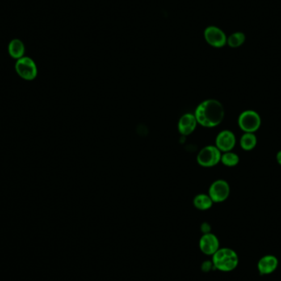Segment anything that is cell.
<instances>
[{
	"label": "cell",
	"instance_id": "52a82bcc",
	"mask_svg": "<svg viewBox=\"0 0 281 281\" xmlns=\"http://www.w3.org/2000/svg\"><path fill=\"white\" fill-rule=\"evenodd\" d=\"M230 194V188L228 182L223 179H218L209 189V196L213 202L220 203L224 202Z\"/></svg>",
	"mask_w": 281,
	"mask_h": 281
},
{
	"label": "cell",
	"instance_id": "9c48e42d",
	"mask_svg": "<svg viewBox=\"0 0 281 281\" xmlns=\"http://www.w3.org/2000/svg\"><path fill=\"white\" fill-rule=\"evenodd\" d=\"M236 144V137L233 132L229 130H224L218 134L215 139V147L220 152H231Z\"/></svg>",
	"mask_w": 281,
	"mask_h": 281
},
{
	"label": "cell",
	"instance_id": "7a4b0ae2",
	"mask_svg": "<svg viewBox=\"0 0 281 281\" xmlns=\"http://www.w3.org/2000/svg\"><path fill=\"white\" fill-rule=\"evenodd\" d=\"M214 268L222 272H230L237 268L240 259L237 253L229 248H220L212 255Z\"/></svg>",
	"mask_w": 281,
	"mask_h": 281
},
{
	"label": "cell",
	"instance_id": "7c38bea8",
	"mask_svg": "<svg viewBox=\"0 0 281 281\" xmlns=\"http://www.w3.org/2000/svg\"><path fill=\"white\" fill-rule=\"evenodd\" d=\"M8 51L9 55L13 59L19 60L21 58L24 57L25 51H26L24 43L19 39H14L9 42Z\"/></svg>",
	"mask_w": 281,
	"mask_h": 281
},
{
	"label": "cell",
	"instance_id": "e0dca14e",
	"mask_svg": "<svg viewBox=\"0 0 281 281\" xmlns=\"http://www.w3.org/2000/svg\"><path fill=\"white\" fill-rule=\"evenodd\" d=\"M211 268H214L212 261H204V263L202 264V270H204V271H207H207L211 270Z\"/></svg>",
	"mask_w": 281,
	"mask_h": 281
},
{
	"label": "cell",
	"instance_id": "ac0fdd59",
	"mask_svg": "<svg viewBox=\"0 0 281 281\" xmlns=\"http://www.w3.org/2000/svg\"><path fill=\"white\" fill-rule=\"evenodd\" d=\"M277 162L279 163V165H281V151H279L276 155Z\"/></svg>",
	"mask_w": 281,
	"mask_h": 281
},
{
	"label": "cell",
	"instance_id": "2e32d148",
	"mask_svg": "<svg viewBox=\"0 0 281 281\" xmlns=\"http://www.w3.org/2000/svg\"><path fill=\"white\" fill-rule=\"evenodd\" d=\"M220 161L225 166L233 167V166L237 165L239 162H240V157H239L237 154L233 153V152H224V154L221 156Z\"/></svg>",
	"mask_w": 281,
	"mask_h": 281
},
{
	"label": "cell",
	"instance_id": "30bf717a",
	"mask_svg": "<svg viewBox=\"0 0 281 281\" xmlns=\"http://www.w3.org/2000/svg\"><path fill=\"white\" fill-rule=\"evenodd\" d=\"M279 265V261L274 255H266L260 258L257 262V270L261 275L274 272Z\"/></svg>",
	"mask_w": 281,
	"mask_h": 281
},
{
	"label": "cell",
	"instance_id": "8992f818",
	"mask_svg": "<svg viewBox=\"0 0 281 281\" xmlns=\"http://www.w3.org/2000/svg\"><path fill=\"white\" fill-rule=\"evenodd\" d=\"M226 34L220 27L209 26L204 31V39L214 48H222L227 44Z\"/></svg>",
	"mask_w": 281,
	"mask_h": 281
},
{
	"label": "cell",
	"instance_id": "5bb4252c",
	"mask_svg": "<svg viewBox=\"0 0 281 281\" xmlns=\"http://www.w3.org/2000/svg\"><path fill=\"white\" fill-rule=\"evenodd\" d=\"M257 138L252 132H245L240 139V146L244 151H252L257 146Z\"/></svg>",
	"mask_w": 281,
	"mask_h": 281
},
{
	"label": "cell",
	"instance_id": "6da1fadb",
	"mask_svg": "<svg viewBox=\"0 0 281 281\" xmlns=\"http://www.w3.org/2000/svg\"><path fill=\"white\" fill-rule=\"evenodd\" d=\"M194 115L198 123L203 127H216L224 119V107L220 101L213 99L207 100L197 107Z\"/></svg>",
	"mask_w": 281,
	"mask_h": 281
},
{
	"label": "cell",
	"instance_id": "3957f363",
	"mask_svg": "<svg viewBox=\"0 0 281 281\" xmlns=\"http://www.w3.org/2000/svg\"><path fill=\"white\" fill-rule=\"evenodd\" d=\"M221 152L215 146H207L198 153L197 161L202 167H213L221 160Z\"/></svg>",
	"mask_w": 281,
	"mask_h": 281
},
{
	"label": "cell",
	"instance_id": "5b68a950",
	"mask_svg": "<svg viewBox=\"0 0 281 281\" xmlns=\"http://www.w3.org/2000/svg\"><path fill=\"white\" fill-rule=\"evenodd\" d=\"M261 123V117L254 110L244 111L239 117V126L245 132L254 133L259 129Z\"/></svg>",
	"mask_w": 281,
	"mask_h": 281
},
{
	"label": "cell",
	"instance_id": "4fadbf2b",
	"mask_svg": "<svg viewBox=\"0 0 281 281\" xmlns=\"http://www.w3.org/2000/svg\"><path fill=\"white\" fill-rule=\"evenodd\" d=\"M213 203V201L211 200L210 196L207 195V194H198L194 199V207L200 211L209 210L212 207Z\"/></svg>",
	"mask_w": 281,
	"mask_h": 281
},
{
	"label": "cell",
	"instance_id": "ba28073f",
	"mask_svg": "<svg viewBox=\"0 0 281 281\" xmlns=\"http://www.w3.org/2000/svg\"><path fill=\"white\" fill-rule=\"evenodd\" d=\"M199 248L203 254L212 256L220 248V240L214 233H204L199 240Z\"/></svg>",
	"mask_w": 281,
	"mask_h": 281
},
{
	"label": "cell",
	"instance_id": "8fae6325",
	"mask_svg": "<svg viewBox=\"0 0 281 281\" xmlns=\"http://www.w3.org/2000/svg\"><path fill=\"white\" fill-rule=\"evenodd\" d=\"M197 125H198V121L196 119L194 114H190V113L184 114L178 121V132H180L182 135L188 136V135H190L192 132H194Z\"/></svg>",
	"mask_w": 281,
	"mask_h": 281
},
{
	"label": "cell",
	"instance_id": "9a60e30c",
	"mask_svg": "<svg viewBox=\"0 0 281 281\" xmlns=\"http://www.w3.org/2000/svg\"><path fill=\"white\" fill-rule=\"evenodd\" d=\"M245 40H246L245 34L241 31H237L227 37V44L231 48H239L244 44Z\"/></svg>",
	"mask_w": 281,
	"mask_h": 281
},
{
	"label": "cell",
	"instance_id": "277c9868",
	"mask_svg": "<svg viewBox=\"0 0 281 281\" xmlns=\"http://www.w3.org/2000/svg\"><path fill=\"white\" fill-rule=\"evenodd\" d=\"M16 72L22 79L32 81L37 77V66L31 58L24 56L17 60L15 64Z\"/></svg>",
	"mask_w": 281,
	"mask_h": 281
}]
</instances>
